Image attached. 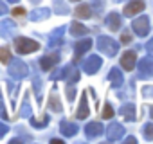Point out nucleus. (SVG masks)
I'll return each mask as SVG.
<instances>
[{"instance_id": "obj_48", "label": "nucleus", "mask_w": 153, "mask_h": 144, "mask_svg": "<svg viewBox=\"0 0 153 144\" xmlns=\"http://www.w3.org/2000/svg\"><path fill=\"white\" fill-rule=\"evenodd\" d=\"M31 2H34V4H38V2H40V0H31Z\"/></svg>"}, {"instance_id": "obj_11", "label": "nucleus", "mask_w": 153, "mask_h": 144, "mask_svg": "<svg viewBox=\"0 0 153 144\" xmlns=\"http://www.w3.org/2000/svg\"><path fill=\"white\" fill-rule=\"evenodd\" d=\"M142 9H144V0H131L130 4H126L123 15H124V16H133V15L140 13Z\"/></svg>"}, {"instance_id": "obj_1", "label": "nucleus", "mask_w": 153, "mask_h": 144, "mask_svg": "<svg viewBox=\"0 0 153 144\" xmlns=\"http://www.w3.org/2000/svg\"><path fill=\"white\" fill-rule=\"evenodd\" d=\"M97 49L105 54V56H108V58H114L115 54H117V50H119V43L114 40V38H110V36H99L97 38Z\"/></svg>"}, {"instance_id": "obj_19", "label": "nucleus", "mask_w": 153, "mask_h": 144, "mask_svg": "<svg viewBox=\"0 0 153 144\" xmlns=\"http://www.w3.org/2000/svg\"><path fill=\"white\" fill-rule=\"evenodd\" d=\"M90 47H92V40L90 38L79 40V42H76V45H74V54L76 56H83L85 52H88Z\"/></svg>"}, {"instance_id": "obj_17", "label": "nucleus", "mask_w": 153, "mask_h": 144, "mask_svg": "<svg viewBox=\"0 0 153 144\" xmlns=\"http://www.w3.org/2000/svg\"><path fill=\"white\" fill-rule=\"evenodd\" d=\"M59 131H61L65 137H74L76 133L79 131V126L74 124V122H68V121H61V122H59Z\"/></svg>"}, {"instance_id": "obj_42", "label": "nucleus", "mask_w": 153, "mask_h": 144, "mask_svg": "<svg viewBox=\"0 0 153 144\" xmlns=\"http://www.w3.org/2000/svg\"><path fill=\"white\" fill-rule=\"evenodd\" d=\"M124 144H137V139L131 135V137H126V140H124Z\"/></svg>"}, {"instance_id": "obj_6", "label": "nucleus", "mask_w": 153, "mask_h": 144, "mask_svg": "<svg viewBox=\"0 0 153 144\" xmlns=\"http://www.w3.org/2000/svg\"><path fill=\"white\" fill-rule=\"evenodd\" d=\"M63 34H65V27H63V25L56 27V29L49 34V38H47V47H49V49L59 47V45L63 43Z\"/></svg>"}, {"instance_id": "obj_32", "label": "nucleus", "mask_w": 153, "mask_h": 144, "mask_svg": "<svg viewBox=\"0 0 153 144\" xmlns=\"http://www.w3.org/2000/svg\"><path fill=\"white\" fill-rule=\"evenodd\" d=\"M6 85H7V88H9V96H11L13 101H15V96H16V92H18V85H15L13 81H6Z\"/></svg>"}, {"instance_id": "obj_34", "label": "nucleus", "mask_w": 153, "mask_h": 144, "mask_svg": "<svg viewBox=\"0 0 153 144\" xmlns=\"http://www.w3.org/2000/svg\"><path fill=\"white\" fill-rule=\"evenodd\" d=\"M92 9H96L97 13H101L103 11V7H105V0H92V6H90Z\"/></svg>"}, {"instance_id": "obj_45", "label": "nucleus", "mask_w": 153, "mask_h": 144, "mask_svg": "<svg viewBox=\"0 0 153 144\" xmlns=\"http://www.w3.org/2000/svg\"><path fill=\"white\" fill-rule=\"evenodd\" d=\"M51 144H63L61 139H51Z\"/></svg>"}, {"instance_id": "obj_38", "label": "nucleus", "mask_w": 153, "mask_h": 144, "mask_svg": "<svg viewBox=\"0 0 153 144\" xmlns=\"http://www.w3.org/2000/svg\"><path fill=\"white\" fill-rule=\"evenodd\" d=\"M0 117L7 119V114H6V106H4V101H2V92H0Z\"/></svg>"}, {"instance_id": "obj_33", "label": "nucleus", "mask_w": 153, "mask_h": 144, "mask_svg": "<svg viewBox=\"0 0 153 144\" xmlns=\"http://www.w3.org/2000/svg\"><path fill=\"white\" fill-rule=\"evenodd\" d=\"M142 96H144L146 99H153V85H144Z\"/></svg>"}, {"instance_id": "obj_18", "label": "nucleus", "mask_w": 153, "mask_h": 144, "mask_svg": "<svg viewBox=\"0 0 153 144\" xmlns=\"http://www.w3.org/2000/svg\"><path fill=\"white\" fill-rule=\"evenodd\" d=\"M59 54L58 52H54V54H49V56H43L42 59H40V67L43 68V70H51L58 61H59Z\"/></svg>"}, {"instance_id": "obj_16", "label": "nucleus", "mask_w": 153, "mask_h": 144, "mask_svg": "<svg viewBox=\"0 0 153 144\" xmlns=\"http://www.w3.org/2000/svg\"><path fill=\"white\" fill-rule=\"evenodd\" d=\"M119 114H121L128 122H133V121L137 119V115H135V105H133V103H126V105H123V106L119 108Z\"/></svg>"}, {"instance_id": "obj_8", "label": "nucleus", "mask_w": 153, "mask_h": 144, "mask_svg": "<svg viewBox=\"0 0 153 144\" xmlns=\"http://www.w3.org/2000/svg\"><path fill=\"white\" fill-rule=\"evenodd\" d=\"M15 33H16V24L13 20L6 18L0 22V36L2 38H11V36H15Z\"/></svg>"}, {"instance_id": "obj_23", "label": "nucleus", "mask_w": 153, "mask_h": 144, "mask_svg": "<svg viewBox=\"0 0 153 144\" xmlns=\"http://www.w3.org/2000/svg\"><path fill=\"white\" fill-rule=\"evenodd\" d=\"M70 34L72 36H85V34H88V27H85L79 22H72L70 24Z\"/></svg>"}, {"instance_id": "obj_10", "label": "nucleus", "mask_w": 153, "mask_h": 144, "mask_svg": "<svg viewBox=\"0 0 153 144\" xmlns=\"http://www.w3.org/2000/svg\"><path fill=\"white\" fill-rule=\"evenodd\" d=\"M87 96H88V92H83V94H81L79 106H78V110H76V117H78V119H87V117H88V114H90V108H88Z\"/></svg>"}, {"instance_id": "obj_26", "label": "nucleus", "mask_w": 153, "mask_h": 144, "mask_svg": "<svg viewBox=\"0 0 153 144\" xmlns=\"http://www.w3.org/2000/svg\"><path fill=\"white\" fill-rule=\"evenodd\" d=\"M33 87H34V94H36V97L42 101V79H40V76L36 74H33Z\"/></svg>"}, {"instance_id": "obj_37", "label": "nucleus", "mask_w": 153, "mask_h": 144, "mask_svg": "<svg viewBox=\"0 0 153 144\" xmlns=\"http://www.w3.org/2000/svg\"><path fill=\"white\" fill-rule=\"evenodd\" d=\"M74 96H76V87L68 85L67 87V97H68V101H74Z\"/></svg>"}, {"instance_id": "obj_46", "label": "nucleus", "mask_w": 153, "mask_h": 144, "mask_svg": "<svg viewBox=\"0 0 153 144\" xmlns=\"http://www.w3.org/2000/svg\"><path fill=\"white\" fill-rule=\"evenodd\" d=\"M149 115H151V119H153V105L149 106Z\"/></svg>"}, {"instance_id": "obj_39", "label": "nucleus", "mask_w": 153, "mask_h": 144, "mask_svg": "<svg viewBox=\"0 0 153 144\" xmlns=\"http://www.w3.org/2000/svg\"><path fill=\"white\" fill-rule=\"evenodd\" d=\"M7 131H9V126H7V124H4V122H0V139H2Z\"/></svg>"}, {"instance_id": "obj_7", "label": "nucleus", "mask_w": 153, "mask_h": 144, "mask_svg": "<svg viewBox=\"0 0 153 144\" xmlns=\"http://www.w3.org/2000/svg\"><path fill=\"white\" fill-rule=\"evenodd\" d=\"M123 135H124V126L119 122H110V126L106 128V139L110 142H115V140L123 139Z\"/></svg>"}, {"instance_id": "obj_3", "label": "nucleus", "mask_w": 153, "mask_h": 144, "mask_svg": "<svg viewBox=\"0 0 153 144\" xmlns=\"http://www.w3.org/2000/svg\"><path fill=\"white\" fill-rule=\"evenodd\" d=\"M15 49H16L18 54H31V52H34V50L40 49V43L34 42V40H31V38L20 36V38L15 40Z\"/></svg>"}, {"instance_id": "obj_29", "label": "nucleus", "mask_w": 153, "mask_h": 144, "mask_svg": "<svg viewBox=\"0 0 153 144\" xmlns=\"http://www.w3.org/2000/svg\"><path fill=\"white\" fill-rule=\"evenodd\" d=\"M76 81H79V72L76 70V67H72L70 72H68V76H67V83L68 85H74Z\"/></svg>"}, {"instance_id": "obj_28", "label": "nucleus", "mask_w": 153, "mask_h": 144, "mask_svg": "<svg viewBox=\"0 0 153 144\" xmlns=\"http://www.w3.org/2000/svg\"><path fill=\"white\" fill-rule=\"evenodd\" d=\"M142 135L146 140H153V122H146L142 126Z\"/></svg>"}, {"instance_id": "obj_4", "label": "nucleus", "mask_w": 153, "mask_h": 144, "mask_svg": "<svg viewBox=\"0 0 153 144\" xmlns=\"http://www.w3.org/2000/svg\"><path fill=\"white\" fill-rule=\"evenodd\" d=\"M137 70H139V78L140 79H151L153 78V58L151 56H146L139 61L137 65Z\"/></svg>"}, {"instance_id": "obj_12", "label": "nucleus", "mask_w": 153, "mask_h": 144, "mask_svg": "<svg viewBox=\"0 0 153 144\" xmlns=\"http://www.w3.org/2000/svg\"><path fill=\"white\" fill-rule=\"evenodd\" d=\"M135 63H137V54H135L133 50H126V52L121 56V67H123V68L133 70Z\"/></svg>"}, {"instance_id": "obj_50", "label": "nucleus", "mask_w": 153, "mask_h": 144, "mask_svg": "<svg viewBox=\"0 0 153 144\" xmlns=\"http://www.w3.org/2000/svg\"><path fill=\"white\" fill-rule=\"evenodd\" d=\"M72 2H79V0H72Z\"/></svg>"}, {"instance_id": "obj_2", "label": "nucleus", "mask_w": 153, "mask_h": 144, "mask_svg": "<svg viewBox=\"0 0 153 144\" xmlns=\"http://www.w3.org/2000/svg\"><path fill=\"white\" fill-rule=\"evenodd\" d=\"M9 76L15 78L16 81H18V79H24V78L29 76V67H27L20 58L9 59Z\"/></svg>"}, {"instance_id": "obj_13", "label": "nucleus", "mask_w": 153, "mask_h": 144, "mask_svg": "<svg viewBox=\"0 0 153 144\" xmlns=\"http://www.w3.org/2000/svg\"><path fill=\"white\" fill-rule=\"evenodd\" d=\"M106 27L110 29V31H119L121 29V25H123V20H121V15L119 13H115V11H112V13H108V16H106Z\"/></svg>"}, {"instance_id": "obj_43", "label": "nucleus", "mask_w": 153, "mask_h": 144, "mask_svg": "<svg viewBox=\"0 0 153 144\" xmlns=\"http://www.w3.org/2000/svg\"><path fill=\"white\" fill-rule=\"evenodd\" d=\"M13 13H15L16 16H22V15H25V9H24V7H18V9H15Z\"/></svg>"}, {"instance_id": "obj_14", "label": "nucleus", "mask_w": 153, "mask_h": 144, "mask_svg": "<svg viewBox=\"0 0 153 144\" xmlns=\"http://www.w3.org/2000/svg\"><path fill=\"white\" fill-rule=\"evenodd\" d=\"M103 133V124L101 122H88L87 126H85V135H87V139H96V137H99Z\"/></svg>"}, {"instance_id": "obj_20", "label": "nucleus", "mask_w": 153, "mask_h": 144, "mask_svg": "<svg viewBox=\"0 0 153 144\" xmlns=\"http://www.w3.org/2000/svg\"><path fill=\"white\" fill-rule=\"evenodd\" d=\"M49 16H51V11L47 7H38V9H34V11L29 13L31 22H42V20H47Z\"/></svg>"}, {"instance_id": "obj_40", "label": "nucleus", "mask_w": 153, "mask_h": 144, "mask_svg": "<svg viewBox=\"0 0 153 144\" xmlns=\"http://www.w3.org/2000/svg\"><path fill=\"white\" fill-rule=\"evenodd\" d=\"M6 13H7V6L2 2V0H0V16H4Z\"/></svg>"}, {"instance_id": "obj_30", "label": "nucleus", "mask_w": 153, "mask_h": 144, "mask_svg": "<svg viewBox=\"0 0 153 144\" xmlns=\"http://www.w3.org/2000/svg\"><path fill=\"white\" fill-rule=\"evenodd\" d=\"M18 114H20V117H25V119H27V117H31L33 108H31V105H29V101H27V99L24 101V105H22V108H20V112H18Z\"/></svg>"}, {"instance_id": "obj_36", "label": "nucleus", "mask_w": 153, "mask_h": 144, "mask_svg": "<svg viewBox=\"0 0 153 144\" xmlns=\"http://www.w3.org/2000/svg\"><path fill=\"white\" fill-rule=\"evenodd\" d=\"M33 139L31 137H15V139H11L9 142L11 144H24V142H31Z\"/></svg>"}, {"instance_id": "obj_41", "label": "nucleus", "mask_w": 153, "mask_h": 144, "mask_svg": "<svg viewBox=\"0 0 153 144\" xmlns=\"http://www.w3.org/2000/svg\"><path fill=\"white\" fill-rule=\"evenodd\" d=\"M146 52H149V54H153V38L146 43Z\"/></svg>"}, {"instance_id": "obj_35", "label": "nucleus", "mask_w": 153, "mask_h": 144, "mask_svg": "<svg viewBox=\"0 0 153 144\" xmlns=\"http://www.w3.org/2000/svg\"><path fill=\"white\" fill-rule=\"evenodd\" d=\"M9 50L4 47V49H0V61H2V63H9Z\"/></svg>"}, {"instance_id": "obj_49", "label": "nucleus", "mask_w": 153, "mask_h": 144, "mask_svg": "<svg viewBox=\"0 0 153 144\" xmlns=\"http://www.w3.org/2000/svg\"><path fill=\"white\" fill-rule=\"evenodd\" d=\"M7 2H18V0H7Z\"/></svg>"}, {"instance_id": "obj_15", "label": "nucleus", "mask_w": 153, "mask_h": 144, "mask_svg": "<svg viewBox=\"0 0 153 144\" xmlns=\"http://www.w3.org/2000/svg\"><path fill=\"white\" fill-rule=\"evenodd\" d=\"M108 81H112L114 85V88H119V87H123V83H124V76H123V72L117 68V67H114L110 72H108Z\"/></svg>"}, {"instance_id": "obj_31", "label": "nucleus", "mask_w": 153, "mask_h": 144, "mask_svg": "<svg viewBox=\"0 0 153 144\" xmlns=\"http://www.w3.org/2000/svg\"><path fill=\"white\" fill-rule=\"evenodd\" d=\"M105 119H112V115H114V108H112V105L110 103H106L105 105V108H103V114H101Z\"/></svg>"}, {"instance_id": "obj_44", "label": "nucleus", "mask_w": 153, "mask_h": 144, "mask_svg": "<svg viewBox=\"0 0 153 144\" xmlns=\"http://www.w3.org/2000/svg\"><path fill=\"white\" fill-rule=\"evenodd\" d=\"M121 42H123V43H130V42H131V40H130V34H128V33H124V34H123V38H121Z\"/></svg>"}, {"instance_id": "obj_25", "label": "nucleus", "mask_w": 153, "mask_h": 144, "mask_svg": "<svg viewBox=\"0 0 153 144\" xmlns=\"http://www.w3.org/2000/svg\"><path fill=\"white\" fill-rule=\"evenodd\" d=\"M74 15L78 16V18H90V16H92V7L87 6V4H81V6L76 7Z\"/></svg>"}, {"instance_id": "obj_22", "label": "nucleus", "mask_w": 153, "mask_h": 144, "mask_svg": "<svg viewBox=\"0 0 153 144\" xmlns=\"http://www.w3.org/2000/svg\"><path fill=\"white\" fill-rule=\"evenodd\" d=\"M74 65L72 63H68V65H65L63 68H59V70H54L52 74H51V79L52 81H56V79H67V76H68V72H70V68H72Z\"/></svg>"}, {"instance_id": "obj_27", "label": "nucleus", "mask_w": 153, "mask_h": 144, "mask_svg": "<svg viewBox=\"0 0 153 144\" xmlns=\"http://www.w3.org/2000/svg\"><path fill=\"white\" fill-rule=\"evenodd\" d=\"M54 11L58 13V15H68L70 11H68V6L63 2V0H54Z\"/></svg>"}, {"instance_id": "obj_9", "label": "nucleus", "mask_w": 153, "mask_h": 144, "mask_svg": "<svg viewBox=\"0 0 153 144\" xmlns=\"http://www.w3.org/2000/svg\"><path fill=\"white\" fill-rule=\"evenodd\" d=\"M101 63L103 61L99 56H88V59H85V63H83V68H85L87 74H96L101 67Z\"/></svg>"}, {"instance_id": "obj_24", "label": "nucleus", "mask_w": 153, "mask_h": 144, "mask_svg": "<svg viewBox=\"0 0 153 144\" xmlns=\"http://www.w3.org/2000/svg\"><path fill=\"white\" fill-rule=\"evenodd\" d=\"M29 121H31V126H33V128H45V126L49 124L51 117H49V115H45V114H43V115H42L40 119H38V117H33V115H31V117H29Z\"/></svg>"}, {"instance_id": "obj_21", "label": "nucleus", "mask_w": 153, "mask_h": 144, "mask_svg": "<svg viewBox=\"0 0 153 144\" xmlns=\"http://www.w3.org/2000/svg\"><path fill=\"white\" fill-rule=\"evenodd\" d=\"M49 108H51L52 112H58V114H61V112H63V106H61V103H59V99H58L56 90H52V92H51V96H49Z\"/></svg>"}, {"instance_id": "obj_5", "label": "nucleus", "mask_w": 153, "mask_h": 144, "mask_svg": "<svg viewBox=\"0 0 153 144\" xmlns=\"http://www.w3.org/2000/svg\"><path fill=\"white\" fill-rule=\"evenodd\" d=\"M131 29L137 36H146L149 33V20L148 16H139L131 22Z\"/></svg>"}, {"instance_id": "obj_47", "label": "nucleus", "mask_w": 153, "mask_h": 144, "mask_svg": "<svg viewBox=\"0 0 153 144\" xmlns=\"http://www.w3.org/2000/svg\"><path fill=\"white\" fill-rule=\"evenodd\" d=\"M114 2H115V4H117V2H124V0H114Z\"/></svg>"}]
</instances>
